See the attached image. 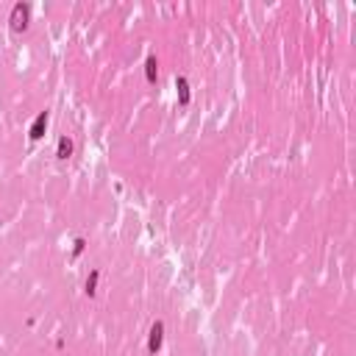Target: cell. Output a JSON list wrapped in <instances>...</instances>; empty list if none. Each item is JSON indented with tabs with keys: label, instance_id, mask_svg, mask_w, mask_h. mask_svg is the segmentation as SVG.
Wrapping results in <instances>:
<instances>
[{
	"label": "cell",
	"instance_id": "52a82bcc",
	"mask_svg": "<svg viewBox=\"0 0 356 356\" xmlns=\"http://www.w3.org/2000/svg\"><path fill=\"white\" fill-rule=\"evenodd\" d=\"M98 276H100L98 270L89 273V278H86V295H95V287H98Z\"/></svg>",
	"mask_w": 356,
	"mask_h": 356
},
{
	"label": "cell",
	"instance_id": "3957f363",
	"mask_svg": "<svg viewBox=\"0 0 356 356\" xmlns=\"http://www.w3.org/2000/svg\"><path fill=\"white\" fill-rule=\"evenodd\" d=\"M45 128H47V111H42V114L34 120V126H31V139H42V134H45Z\"/></svg>",
	"mask_w": 356,
	"mask_h": 356
},
{
	"label": "cell",
	"instance_id": "5b68a950",
	"mask_svg": "<svg viewBox=\"0 0 356 356\" xmlns=\"http://www.w3.org/2000/svg\"><path fill=\"white\" fill-rule=\"evenodd\" d=\"M70 153H73V142H70L67 136H62V139H58V151H56V156H58V159H67Z\"/></svg>",
	"mask_w": 356,
	"mask_h": 356
},
{
	"label": "cell",
	"instance_id": "6da1fadb",
	"mask_svg": "<svg viewBox=\"0 0 356 356\" xmlns=\"http://www.w3.org/2000/svg\"><path fill=\"white\" fill-rule=\"evenodd\" d=\"M25 22H28V6L25 3H17L14 9H11V25L20 31V28H25Z\"/></svg>",
	"mask_w": 356,
	"mask_h": 356
},
{
	"label": "cell",
	"instance_id": "7a4b0ae2",
	"mask_svg": "<svg viewBox=\"0 0 356 356\" xmlns=\"http://www.w3.org/2000/svg\"><path fill=\"white\" fill-rule=\"evenodd\" d=\"M162 337H164V323H156L151 329V340H147V351L151 353H159V348H162Z\"/></svg>",
	"mask_w": 356,
	"mask_h": 356
},
{
	"label": "cell",
	"instance_id": "277c9868",
	"mask_svg": "<svg viewBox=\"0 0 356 356\" xmlns=\"http://www.w3.org/2000/svg\"><path fill=\"white\" fill-rule=\"evenodd\" d=\"M145 75H147V81H151V84H153V81H156V75H159V64H156V56H151V58H147V62H145Z\"/></svg>",
	"mask_w": 356,
	"mask_h": 356
},
{
	"label": "cell",
	"instance_id": "8992f818",
	"mask_svg": "<svg viewBox=\"0 0 356 356\" xmlns=\"http://www.w3.org/2000/svg\"><path fill=\"white\" fill-rule=\"evenodd\" d=\"M175 86H178V98H181V103L187 106V103H189V86H187V78H178V81H175Z\"/></svg>",
	"mask_w": 356,
	"mask_h": 356
}]
</instances>
